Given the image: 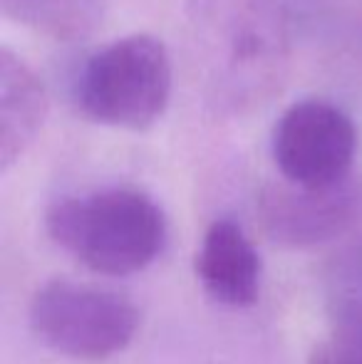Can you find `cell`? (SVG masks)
<instances>
[{
	"mask_svg": "<svg viewBox=\"0 0 362 364\" xmlns=\"http://www.w3.org/2000/svg\"><path fill=\"white\" fill-rule=\"evenodd\" d=\"M358 132L340 107L303 100L288 107L273 129V159L285 181L320 186L350 173Z\"/></svg>",
	"mask_w": 362,
	"mask_h": 364,
	"instance_id": "8992f818",
	"label": "cell"
},
{
	"mask_svg": "<svg viewBox=\"0 0 362 364\" xmlns=\"http://www.w3.org/2000/svg\"><path fill=\"white\" fill-rule=\"evenodd\" d=\"M3 13L55 40L90 35L105 15L107 0H0Z\"/></svg>",
	"mask_w": 362,
	"mask_h": 364,
	"instance_id": "9c48e42d",
	"label": "cell"
},
{
	"mask_svg": "<svg viewBox=\"0 0 362 364\" xmlns=\"http://www.w3.org/2000/svg\"><path fill=\"white\" fill-rule=\"evenodd\" d=\"M330 332L313 347L308 364H362V300L330 297Z\"/></svg>",
	"mask_w": 362,
	"mask_h": 364,
	"instance_id": "30bf717a",
	"label": "cell"
},
{
	"mask_svg": "<svg viewBox=\"0 0 362 364\" xmlns=\"http://www.w3.org/2000/svg\"><path fill=\"white\" fill-rule=\"evenodd\" d=\"M186 18L211 105L238 112L278 90L290 53L283 0H186Z\"/></svg>",
	"mask_w": 362,
	"mask_h": 364,
	"instance_id": "6da1fadb",
	"label": "cell"
},
{
	"mask_svg": "<svg viewBox=\"0 0 362 364\" xmlns=\"http://www.w3.org/2000/svg\"><path fill=\"white\" fill-rule=\"evenodd\" d=\"M196 278L211 300L226 307H251L261 292V258L228 218L213 220L196 253Z\"/></svg>",
	"mask_w": 362,
	"mask_h": 364,
	"instance_id": "52a82bcc",
	"label": "cell"
},
{
	"mask_svg": "<svg viewBox=\"0 0 362 364\" xmlns=\"http://www.w3.org/2000/svg\"><path fill=\"white\" fill-rule=\"evenodd\" d=\"M258 218L263 233L285 248L333 243L362 225V176L348 173L320 186L268 183L258 198Z\"/></svg>",
	"mask_w": 362,
	"mask_h": 364,
	"instance_id": "5b68a950",
	"label": "cell"
},
{
	"mask_svg": "<svg viewBox=\"0 0 362 364\" xmlns=\"http://www.w3.org/2000/svg\"><path fill=\"white\" fill-rule=\"evenodd\" d=\"M330 297H360L362 300V240L343 248L325 268Z\"/></svg>",
	"mask_w": 362,
	"mask_h": 364,
	"instance_id": "8fae6325",
	"label": "cell"
},
{
	"mask_svg": "<svg viewBox=\"0 0 362 364\" xmlns=\"http://www.w3.org/2000/svg\"><path fill=\"white\" fill-rule=\"evenodd\" d=\"M48 233L65 253L112 278L149 268L166 243V218L137 188H102L50 206Z\"/></svg>",
	"mask_w": 362,
	"mask_h": 364,
	"instance_id": "7a4b0ae2",
	"label": "cell"
},
{
	"mask_svg": "<svg viewBox=\"0 0 362 364\" xmlns=\"http://www.w3.org/2000/svg\"><path fill=\"white\" fill-rule=\"evenodd\" d=\"M30 327L43 345L73 360H105L139 330L137 305L117 292L50 280L30 302Z\"/></svg>",
	"mask_w": 362,
	"mask_h": 364,
	"instance_id": "277c9868",
	"label": "cell"
},
{
	"mask_svg": "<svg viewBox=\"0 0 362 364\" xmlns=\"http://www.w3.org/2000/svg\"><path fill=\"white\" fill-rule=\"evenodd\" d=\"M48 95L40 77L13 50H0V168L8 171L43 129Z\"/></svg>",
	"mask_w": 362,
	"mask_h": 364,
	"instance_id": "ba28073f",
	"label": "cell"
},
{
	"mask_svg": "<svg viewBox=\"0 0 362 364\" xmlns=\"http://www.w3.org/2000/svg\"><path fill=\"white\" fill-rule=\"evenodd\" d=\"M171 60L151 35H127L102 48L78 77V105L90 119L139 132L169 105Z\"/></svg>",
	"mask_w": 362,
	"mask_h": 364,
	"instance_id": "3957f363",
	"label": "cell"
}]
</instances>
